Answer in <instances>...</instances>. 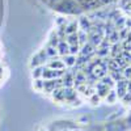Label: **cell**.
<instances>
[{"label": "cell", "instance_id": "1", "mask_svg": "<svg viewBox=\"0 0 131 131\" xmlns=\"http://www.w3.org/2000/svg\"><path fill=\"white\" fill-rule=\"evenodd\" d=\"M127 83H128V80L126 79V78H123L122 80H119V81H117L115 83V91H117V96H118V98H122L126 93H127Z\"/></svg>", "mask_w": 131, "mask_h": 131}, {"label": "cell", "instance_id": "2", "mask_svg": "<svg viewBox=\"0 0 131 131\" xmlns=\"http://www.w3.org/2000/svg\"><path fill=\"white\" fill-rule=\"evenodd\" d=\"M112 88L109 85H106V84H104L102 81H98V83H96V93L100 96L101 98H105L106 96H107V93H109V91H110Z\"/></svg>", "mask_w": 131, "mask_h": 131}, {"label": "cell", "instance_id": "3", "mask_svg": "<svg viewBox=\"0 0 131 131\" xmlns=\"http://www.w3.org/2000/svg\"><path fill=\"white\" fill-rule=\"evenodd\" d=\"M47 68L62 70V68H66V64H64L63 59H59V58L57 57V58H51V59L47 62Z\"/></svg>", "mask_w": 131, "mask_h": 131}, {"label": "cell", "instance_id": "4", "mask_svg": "<svg viewBox=\"0 0 131 131\" xmlns=\"http://www.w3.org/2000/svg\"><path fill=\"white\" fill-rule=\"evenodd\" d=\"M57 50H58L59 57L68 55V54H70V45L67 43V41H59L58 46H57Z\"/></svg>", "mask_w": 131, "mask_h": 131}, {"label": "cell", "instance_id": "5", "mask_svg": "<svg viewBox=\"0 0 131 131\" xmlns=\"http://www.w3.org/2000/svg\"><path fill=\"white\" fill-rule=\"evenodd\" d=\"M73 72H71L70 70H67V72L64 73L63 76V86H66V88H72L73 86Z\"/></svg>", "mask_w": 131, "mask_h": 131}, {"label": "cell", "instance_id": "6", "mask_svg": "<svg viewBox=\"0 0 131 131\" xmlns=\"http://www.w3.org/2000/svg\"><path fill=\"white\" fill-rule=\"evenodd\" d=\"M79 24H80V30H84L85 33H88L92 28V23L86 17H81L79 20Z\"/></svg>", "mask_w": 131, "mask_h": 131}, {"label": "cell", "instance_id": "7", "mask_svg": "<svg viewBox=\"0 0 131 131\" xmlns=\"http://www.w3.org/2000/svg\"><path fill=\"white\" fill-rule=\"evenodd\" d=\"M122 45L119 42H117V43H113L112 45V47H110V55L113 57V58H115V57H118V55H121L122 54Z\"/></svg>", "mask_w": 131, "mask_h": 131}, {"label": "cell", "instance_id": "8", "mask_svg": "<svg viewBox=\"0 0 131 131\" xmlns=\"http://www.w3.org/2000/svg\"><path fill=\"white\" fill-rule=\"evenodd\" d=\"M62 59H63V62H64V64H66V67H68V68L73 67L75 63H76V55H71V54L62 57Z\"/></svg>", "mask_w": 131, "mask_h": 131}, {"label": "cell", "instance_id": "9", "mask_svg": "<svg viewBox=\"0 0 131 131\" xmlns=\"http://www.w3.org/2000/svg\"><path fill=\"white\" fill-rule=\"evenodd\" d=\"M118 100V96H117V91L115 89H110L107 93V96L105 97V101L107 104H114L115 101Z\"/></svg>", "mask_w": 131, "mask_h": 131}, {"label": "cell", "instance_id": "10", "mask_svg": "<svg viewBox=\"0 0 131 131\" xmlns=\"http://www.w3.org/2000/svg\"><path fill=\"white\" fill-rule=\"evenodd\" d=\"M78 28H79V23L78 21H72L68 24V26H66V34H72V33H78Z\"/></svg>", "mask_w": 131, "mask_h": 131}, {"label": "cell", "instance_id": "11", "mask_svg": "<svg viewBox=\"0 0 131 131\" xmlns=\"http://www.w3.org/2000/svg\"><path fill=\"white\" fill-rule=\"evenodd\" d=\"M67 43L71 45H79V37H78V33H72V34H68L67 38H66Z\"/></svg>", "mask_w": 131, "mask_h": 131}, {"label": "cell", "instance_id": "12", "mask_svg": "<svg viewBox=\"0 0 131 131\" xmlns=\"http://www.w3.org/2000/svg\"><path fill=\"white\" fill-rule=\"evenodd\" d=\"M78 37H79V46L81 47L83 45H85V43H86L88 33H85L84 30H79V31H78Z\"/></svg>", "mask_w": 131, "mask_h": 131}, {"label": "cell", "instance_id": "13", "mask_svg": "<svg viewBox=\"0 0 131 131\" xmlns=\"http://www.w3.org/2000/svg\"><path fill=\"white\" fill-rule=\"evenodd\" d=\"M110 76H112V79L117 83V81H119V80H122L125 76H123V73H122V70H117V71H110Z\"/></svg>", "mask_w": 131, "mask_h": 131}, {"label": "cell", "instance_id": "14", "mask_svg": "<svg viewBox=\"0 0 131 131\" xmlns=\"http://www.w3.org/2000/svg\"><path fill=\"white\" fill-rule=\"evenodd\" d=\"M46 51V54H47V57H49V59H51V58H57L59 54H58V50H57V47H52V46H47V49L45 50Z\"/></svg>", "mask_w": 131, "mask_h": 131}, {"label": "cell", "instance_id": "15", "mask_svg": "<svg viewBox=\"0 0 131 131\" xmlns=\"http://www.w3.org/2000/svg\"><path fill=\"white\" fill-rule=\"evenodd\" d=\"M59 37H58V33L57 31H52L51 33V39H50V43L49 45L50 46H52V47H57L58 46V43H59Z\"/></svg>", "mask_w": 131, "mask_h": 131}, {"label": "cell", "instance_id": "16", "mask_svg": "<svg viewBox=\"0 0 131 131\" xmlns=\"http://www.w3.org/2000/svg\"><path fill=\"white\" fill-rule=\"evenodd\" d=\"M100 81H102L104 84L109 85V86H110V88H113V86L115 85V83H114V80L112 79V76H110V75H105L102 79H100Z\"/></svg>", "mask_w": 131, "mask_h": 131}, {"label": "cell", "instance_id": "17", "mask_svg": "<svg viewBox=\"0 0 131 131\" xmlns=\"http://www.w3.org/2000/svg\"><path fill=\"white\" fill-rule=\"evenodd\" d=\"M119 33H118V29H115L110 36H109V42H112V43H117V42H119Z\"/></svg>", "mask_w": 131, "mask_h": 131}, {"label": "cell", "instance_id": "18", "mask_svg": "<svg viewBox=\"0 0 131 131\" xmlns=\"http://www.w3.org/2000/svg\"><path fill=\"white\" fill-rule=\"evenodd\" d=\"M42 72H43V66H38V67H36L34 71H33V78L34 79L42 78Z\"/></svg>", "mask_w": 131, "mask_h": 131}, {"label": "cell", "instance_id": "19", "mask_svg": "<svg viewBox=\"0 0 131 131\" xmlns=\"http://www.w3.org/2000/svg\"><path fill=\"white\" fill-rule=\"evenodd\" d=\"M43 84H45V80H43L42 78L36 79V80H34V88H36L37 91H43Z\"/></svg>", "mask_w": 131, "mask_h": 131}, {"label": "cell", "instance_id": "20", "mask_svg": "<svg viewBox=\"0 0 131 131\" xmlns=\"http://www.w3.org/2000/svg\"><path fill=\"white\" fill-rule=\"evenodd\" d=\"M128 31H130V29L128 28H122V29H119V38H121V39H126L127 38V34H128Z\"/></svg>", "mask_w": 131, "mask_h": 131}, {"label": "cell", "instance_id": "21", "mask_svg": "<svg viewBox=\"0 0 131 131\" xmlns=\"http://www.w3.org/2000/svg\"><path fill=\"white\" fill-rule=\"evenodd\" d=\"M89 100H91V102H92L93 105H97L98 102H100V101L102 100V98H101L100 96H98V94H97V93L94 92V93H93V94H92V96L89 97Z\"/></svg>", "mask_w": 131, "mask_h": 131}, {"label": "cell", "instance_id": "22", "mask_svg": "<svg viewBox=\"0 0 131 131\" xmlns=\"http://www.w3.org/2000/svg\"><path fill=\"white\" fill-rule=\"evenodd\" d=\"M80 52V46L79 45H71L70 46V54L71 55H78Z\"/></svg>", "mask_w": 131, "mask_h": 131}, {"label": "cell", "instance_id": "23", "mask_svg": "<svg viewBox=\"0 0 131 131\" xmlns=\"http://www.w3.org/2000/svg\"><path fill=\"white\" fill-rule=\"evenodd\" d=\"M122 73H123V76H125L127 80H130L131 79V66H127L126 68H123L122 70Z\"/></svg>", "mask_w": 131, "mask_h": 131}, {"label": "cell", "instance_id": "24", "mask_svg": "<svg viewBox=\"0 0 131 131\" xmlns=\"http://www.w3.org/2000/svg\"><path fill=\"white\" fill-rule=\"evenodd\" d=\"M121 100H122L125 104H130V102H131V93H130V92H127V93L121 98Z\"/></svg>", "mask_w": 131, "mask_h": 131}, {"label": "cell", "instance_id": "25", "mask_svg": "<svg viewBox=\"0 0 131 131\" xmlns=\"http://www.w3.org/2000/svg\"><path fill=\"white\" fill-rule=\"evenodd\" d=\"M127 92H130L131 93V79L128 80V83H127Z\"/></svg>", "mask_w": 131, "mask_h": 131}]
</instances>
